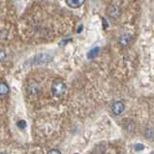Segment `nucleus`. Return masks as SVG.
<instances>
[{"mask_svg": "<svg viewBox=\"0 0 154 154\" xmlns=\"http://www.w3.org/2000/svg\"><path fill=\"white\" fill-rule=\"evenodd\" d=\"M82 29H83V26L80 25V28H78V33H80V30H82Z\"/></svg>", "mask_w": 154, "mask_h": 154, "instance_id": "f8f14e48", "label": "nucleus"}, {"mask_svg": "<svg viewBox=\"0 0 154 154\" xmlns=\"http://www.w3.org/2000/svg\"><path fill=\"white\" fill-rule=\"evenodd\" d=\"M17 126L19 128V129H24L26 127V122L24 120H19L17 122Z\"/></svg>", "mask_w": 154, "mask_h": 154, "instance_id": "6e6552de", "label": "nucleus"}, {"mask_svg": "<svg viewBox=\"0 0 154 154\" xmlns=\"http://www.w3.org/2000/svg\"><path fill=\"white\" fill-rule=\"evenodd\" d=\"M131 41V36L128 35V34H125L122 35L121 37L119 38V43L122 45V46H126V45Z\"/></svg>", "mask_w": 154, "mask_h": 154, "instance_id": "423d86ee", "label": "nucleus"}, {"mask_svg": "<svg viewBox=\"0 0 154 154\" xmlns=\"http://www.w3.org/2000/svg\"><path fill=\"white\" fill-rule=\"evenodd\" d=\"M6 56H7V54H6L5 51L2 50V48H0V62L3 61V60H5Z\"/></svg>", "mask_w": 154, "mask_h": 154, "instance_id": "1a4fd4ad", "label": "nucleus"}, {"mask_svg": "<svg viewBox=\"0 0 154 154\" xmlns=\"http://www.w3.org/2000/svg\"><path fill=\"white\" fill-rule=\"evenodd\" d=\"M134 148H135V150L137 151H140V150H143L144 148V144H137L134 145Z\"/></svg>", "mask_w": 154, "mask_h": 154, "instance_id": "9d476101", "label": "nucleus"}, {"mask_svg": "<svg viewBox=\"0 0 154 154\" xmlns=\"http://www.w3.org/2000/svg\"><path fill=\"white\" fill-rule=\"evenodd\" d=\"M99 52H100V48L99 47H95V48H93L92 50L89 51L88 52V58H93V57H95V56H97L99 54Z\"/></svg>", "mask_w": 154, "mask_h": 154, "instance_id": "0eeeda50", "label": "nucleus"}, {"mask_svg": "<svg viewBox=\"0 0 154 154\" xmlns=\"http://www.w3.org/2000/svg\"><path fill=\"white\" fill-rule=\"evenodd\" d=\"M125 110V106L122 102H115L112 105V112H113V115H119L123 112V111Z\"/></svg>", "mask_w": 154, "mask_h": 154, "instance_id": "7ed1b4c3", "label": "nucleus"}, {"mask_svg": "<svg viewBox=\"0 0 154 154\" xmlns=\"http://www.w3.org/2000/svg\"><path fill=\"white\" fill-rule=\"evenodd\" d=\"M10 92V88L6 83H0V96H5Z\"/></svg>", "mask_w": 154, "mask_h": 154, "instance_id": "39448f33", "label": "nucleus"}, {"mask_svg": "<svg viewBox=\"0 0 154 154\" xmlns=\"http://www.w3.org/2000/svg\"><path fill=\"white\" fill-rule=\"evenodd\" d=\"M52 60V57L50 54H38L36 57L34 58V61L36 64H45V63H48Z\"/></svg>", "mask_w": 154, "mask_h": 154, "instance_id": "f03ea898", "label": "nucleus"}, {"mask_svg": "<svg viewBox=\"0 0 154 154\" xmlns=\"http://www.w3.org/2000/svg\"><path fill=\"white\" fill-rule=\"evenodd\" d=\"M67 5L73 8V9H77V8H80V6L83 5V3L86 0H65Z\"/></svg>", "mask_w": 154, "mask_h": 154, "instance_id": "20e7f679", "label": "nucleus"}, {"mask_svg": "<svg viewBox=\"0 0 154 154\" xmlns=\"http://www.w3.org/2000/svg\"><path fill=\"white\" fill-rule=\"evenodd\" d=\"M48 153H58V154H60V153H61V152H60L59 150H56V149H54V150H50V151H48Z\"/></svg>", "mask_w": 154, "mask_h": 154, "instance_id": "9b49d317", "label": "nucleus"}, {"mask_svg": "<svg viewBox=\"0 0 154 154\" xmlns=\"http://www.w3.org/2000/svg\"><path fill=\"white\" fill-rule=\"evenodd\" d=\"M66 84L65 83L63 82V80H55V82L52 83L51 86V92L54 96L55 97H60L62 96L64 93L66 91Z\"/></svg>", "mask_w": 154, "mask_h": 154, "instance_id": "f257e3e1", "label": "nucleus"}]
</instances>
